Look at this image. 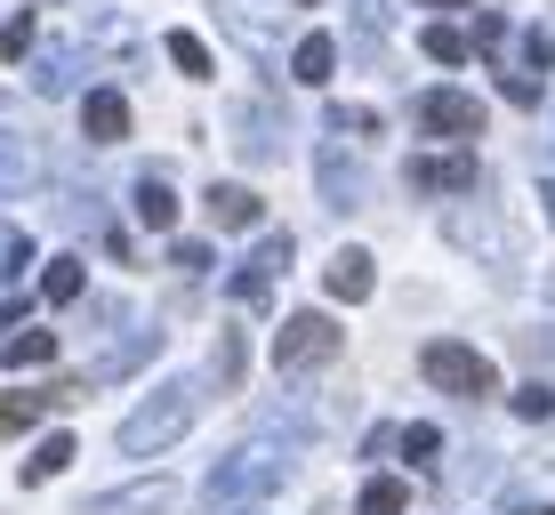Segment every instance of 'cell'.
I'll use <instances>...</instances> for the list:
<instances>
[{
    "instance_id": "cell-1",
    "label": "cell",
    "mask_w": 555,
    "mask_h": 515,
    "mask_svg": "<svg viewBox=\"0 0 555 515\" xmlns=\"http://www.w3.org/2000/svg\"><path fill=\"white\" fill-rule=\"evenodd\" d=\"M185 427H194V387H185V378H162V387L113 427V443H121L129 460H153V451H169Z\"/></svg>"
},
{
    "instance_id": "cell-2",
    "label": "cell",
    "mask_w": 555,
    "mask_h": 515,
    "mask_svg": "<svg viewBox=\"0 0 555 515\" xmlns=\"http://www.w3.org/2000/svg\"><path fill=\"white\" fill-rule=\"evenodd\" d=\"M418 371L435 378L443 395H467V403H483V395H500V371H491L475 347H459V338H435L427 355H418Z\"/></svg>"
},
{
    "instance_id": "cell-3",
    "label": "cell",
    "mask_w": 555,
    "mask_h": 515,
    "mask_svg": "<svg viewBox=\"0 0 555 515\" xmlns=\"http://www.w3.org/2000/svg\"><path fill=\"white\" fill-rule=\"evenodd\" d=\"M331 355H338V322L314 314V307L291 314V322L274 331V362H282V371H306V362H331Z\"/></svg>"
},
{
    "instance_id": "cell-4",
    "label": "cell",
    "mask_w": 555,
    "mask_h": 515,
    "mask_svg": "<svg viewBox=\"0 0 555 515\" xmlns=\"http://www.w3.org/2000/svg\"><path fill=\"white\" fill-rule=\"evenodd\" d=\"M418 129H435V138H483V105L467 89H427L418 98Z\"/></svg>"
},
{
    "instance_id": "cell-5",
    "label": "cell",
    "mask_w": 555,
    "mask_h": 515,
    "mask_svg": "<svg viewBox=\"0 0 555 515\" xmlns=\"http://www.w3.org/2000/svg\"><path fill=\"white\" fill-rule=\"evenodd\" d=\"M274 460H250V451H242V460H225L218 475H209V507H234V500H258V491H274Z\"/></svg>"
},
{
    "instance_id": "cell-6",
    "label": "cell",
    "mask_w": 555,
    "mask_h": 515,
    "mask_svg": "<svg viewBox=\"0 0 555 515\" xmlns=\"http://www.w3.org/2000/svg\"><path fill=\"white\" fill-rule=\"evenodd\" d=\"M403 185H411V194H467V185H475V162H467V154H418V162L403 169Z\"/></svg>"
},
{
    "instance_id": "cell-7",
    "label": "cell",
    "mask_w": 555,
    "mask_h": 515,
    "mask_svg": "<svg viewBox=\"0 0 555 515\" xmlns=\"http://www.w3.org/2000/svg\"><path fill=\"white\" fill-rule=\"evenodd\" d=\"M314 185L331 209H362V169L338 154V145H314Z\"/></svg>"
},
{
    "instance_id": "cell-8",
    "label": "cell",
    "mask_w": 555,
    "mask_h": 515,
    "mask_svg": "<svg viewBox=\"0 0 555 515\" xmlns=\"http://www.w3.org/2000/svg\"><path fill=\"white\" fill-rule=\"evenodd\" d=\"M81 129H89V145H121V138H129L121 89H89V98H81Z\"/></svg>"
},
{
    "instance_id": "cell-9",
    "label": "cell",
    "mask_w": 555,
    "mask_h": 515,
    "mask_svg": "<svg viewBox=\"0 0 555 515\" xmlns=\"http://www.w3.org/2000/svg\"><path fill=\"white\" fill-rule=\"evenodd\" d=\"M322 282H331V298H347V307H354V298L378 291V258L371 250H338L331 266H322Z\"/></svg>"
},
{
    "instance_id": "cell-10",
    "label": "cell",
    "mask_w": 555,
    "mask_h": 515,
    "mask_svg": "<svg viewBox=\"0 0 555 515\" xmlns=\"http://www.w3.org/2000/svg\"><path fill=\"white\" fill-rule=\"evenodd\" d=\"M162 507H178V484H162V475H153V484H121V491H105V500L89 507V515H162Z\"/></svg>"
},
{
    "instance_id": "cell-11",
    "label": "cell",
    "mask_w": 555,
    "mask_h": 515,
    "mask_svg": "<svg viewBox=\"0 0 555 515\" xmlns=\"http://www.w3.org/2000/svg\"><path fill=\"white\" fill-rule=\"evenodd\" d=\"M56 403H81V387H49V395H0V435H25L33 419H49Z\"/></svg>"
},
{
    "instance_id": "cell-12",
    "label": "cell",
    "mask_w": 555,
    "mask_h": 515,
    "mask_svg": "<svg viewBox=\"0 0 555 515\" xmlns=\"http://www.w3.org/2000/svg\"><path fill=\"white\" fill-rule=\"evenodd\" d=\"M209 226H225V234H242V226H258L266 218V202L250 194V185H209Z\"/></svg>"
},
{
    "instance_id": "cell-13",
    "label": "cell",
    "mask_w": 555,
    "mask_h": 515,
    "mask_svg": "<svg viewBox=\"0 0 555 515\" xmlns=\"http://www.w3.org/2000/svg\"><path fill=\"white\" fill-rule=\"evenodd\" d=\"M331 65H338V41H331V33H306L298 56H291V73H298L306 89H322V81H331Z\"/></svg>"
},
{
    "instance_id": "cell-14",
    "label": "cell",
    "mask_w": 555,
    "mask_h": 515,
    "mask_svg": "<svg viewBox=\"0 0 555 515\" xmlns=\"http://www.w3.org/2000/svg\"><path fill=\"white\" fill-rule=\"evenodd\" d=\"M81 291H89L81 258H65V250H56V258H49V274H41V298H49V307H73Z\"/></svg>"
},
{
    "instance_id": "cell-15",
    "label": "cell",
    "mask_w": 555,
    "mask_h": 515,
    "mask_svg": "<svg viewBox=\"0 0 555 515\" xmlns=\"http://www.w3.org/2000/svg\"><path fill=\"white\" fill-rule=\"evenodd\" d=\"M73 467V435L56 427V435H41V443H33V460H25V484H49V475H65Z\"/></svg>"
},
{
    "instance_id": "cell-16",
    "label": "cell",
    "mask_w": 555,
    "mask_h": 515,
    "mask_svg": "<svg viewBox=\"0 0 555 515\" xmlns=\"http://www.w3.org/2000/svg\"><path fill=\"white\" fill-rule=\"evenodd\" d=\"M138 226H153V234H169V226H178V194H169L162 178L138 185Z\"/></svg>"
},
{
    "instance_id": "cell-17",
    "label": "cell",
    "mask_w": 555,
    "mask_h": 515,
    "mask_svg": "<svg viewBox=\"0 0 555 515\" xmlns=\"http://www.w3.org/2000/svg\"><path fill=\"white\" fill-rule=\"evenodd\" d=\"M411 507V491L395 484V475H371V484H362V500H354V515H403Z\"/></svg>"
},
{
    "instance_id": "cell-18",
    "label": "cell",
    "mask_w": 555,
    "mask_h": 515,
    "mask_svg": "<svg viewBox=\"0 0 555 515\" xmlns=\"http://www.w3.org/2000/svg\"><path fill=\"white\" fill-rule=\"evenodd\" d=\"M169 65H178L185 81H209V41L202 33H169Z\"/></svg>"
},
{
    "instance_id": "cell-19",
    "label": "cell",
    "mask_w": 555,
    "mask_h": 515,
    "mask_svg": "<svg viewBox=\"0 0 555 515\" xmlns=\"http://www.w3.org/2000/svg\"><path fill=\"white\" fill-rule=\"evenodd\" d=\"M49 355H56V331H25V338L0 347V362H16V371H33V362H49Z\"/></svg>"
},
{
    "instance_id": "cell-20",
    "label": "cell",
    "mask_w": 555,
    "mask_h": 515,
    "mask_svg": "<svg viewBox=\"0 0 555 515\" xmlns=\"http://www.w3.org/2000/svg\"><path fill=\"white\" fill-rule=\"evenodd\" d=\"M33 178V145L16 129H0V185H25Z\"/></svg>"
},
{
    "instance_id": "cell-21",
    "label": "cell",
    "mask_w": 555,
    "mask_h": 515,
    "mask_svg": "<svg viewBox=\"0 0 555 515\" xmlns=\"http://www.w3.org/2000/svg\"><path fill=\"white\" fill-rule=\"evenodd\" d=\"M331 129L338 138H387V121H378L371 105H331Z\"/></svg>"
},
{
    "instance_id": "cell-22",
    "label": "cell",
    "mask_w": 555,
    "mask_h": 515,
    "mask_svg": "<svg viewBox=\"0 0 555 515\" xmlns=\"http://www.w3.org/2000/svg\"><path fill=\"white\" fill-rule=\"evenodd\" d=\"M242 371H250V338H242V331H225V347H218V387L234 395V387H242Z\"/></svg>"
},
{
    "instance_id": "cell-23",
    "label": "cell",
    "mask_w": 555,
    "mask_h": 515,
    "mask_svg": "<svg viewBox=\"0 0 555 515\" xmlns=\"http://www.w3.org/2000/svg\"><path fill=\"white\" fill-rule=\"evenodd\" d=\"M418 49H427L435 65H467V33H451V25H427V33H418Z\"/></svg>"
},
{
    "instance_id": "cell-24",
    "label": "cell",
    "mask_w": 555,
    "mask_h": 515,
    "mask_svg": "<svg viewBox=\"0 0 555 515\" xmlns=\"http://www.w3.org/2000/svg\"><path fill=\"white\" fill-rule=\"evenodd\" d=\"M515 419H531V427L555 419V387H547V378H524V387H515Z\"/></svg>"
},
{
    "instance_id": "cell-25",
    "label": "cell",
    "mask_w": 555,
    "mask_h": 515,
    "mask_svg": "<svg viewBox=\"0 0 555 515\" xmlns=\"http://www.w3.org/2000/svg\"><path fill=\"white\" fill-rule=\"evenodd\" d=\"M225 291H234V307H250V314H258V307H266V298H274V282H266V274H258V266H242V274H234V282H225Z\"/></svg>"
},
{
    "instance_id": "cell-26",
    "label": "cell",
    "mask_w": 555,
    "mask_h": 515,
    "mask_svg": "<svg viewBox=\"0 0 555 515\" xmlns=\"http://www.w3.org/2000/svg\"><path fill=\"white\" fill-rule=\"evenodd\" d=\"M403 460L435 467V460H443V427H403Z\"/></svg>"
},
{
    "instance_id": "cell-27",
    "label": "cell",
    "mask_w": 555,
    "mask_h": 515,
    "mask_svg": "<svg viewBox=\"0 0 555 515\" xmlns=\"http://www.w3.org/2000/svg\"><path fill=\"white\" fill-rule=\"evenodd\" d=\"M33 33H41L33 16H9V25H0V65H16V56L33 49Z\"/></svg>"
},
{
    "instance_id": "cell-28",
    "label": "cell",
    "mask_w": 555,
    "mask_h": 515,
    "mask_svg": "<svg viewBox=\"0 0 555 515\" xmlns=\"http://www.w3.org/2000/svg\"><path fill=\"white\" fill-rule=\"evenodd\" d=\"M169 266H178V274H209L218 258H209V242H185V234H178V250H169Z\"/></svg>"
},
{
    "instance_id": "cell-29",
    "label": "cell",
    "mask_w": 555,
    "mask_h": 515,
    "mask_svg": "<svg viewBox=\"0 0 555 515\" xmlns=\"http://www.w3.org/2000/svg\"><path fill=\"white\" fill-rule=\"evenodd\" d=\"M475 49H491V56H500V49H507V25H500V16H491V9H483V16H475Z\"/></svg>"
},
{
    "instance_id": "cell-30",
    "label": "cell",
    "mask_w": 555,
    "mask_h": 515,
    "mask_svg": "<svg viewBox=\"0 0 555 515\" xmlns=\"http://www.w3.org/2000/svg\"><path fill=\"white\" fill-rule=\"evenodd\" d=\"M500 89H507V105H540V81H531V73H500Z\"/></svg>"
},
{
    "instance_id": "cell-31",
    "label": "cell",
    "mask_w": 555,
    "mask_h": 515,
    "mask_svg": "<svg viewBox=\"0 0 555 515\" xmlns=\"http://www.w3.org/2000/svg\"><path fill=\"white\" fill-rule=\"evenodd\" d=\"M524 65H531V73L555 65V33H531V41H524Z\"/></svg>"
},
{
    "instance_id": "cell-32",
    "label": "cell",
    "mask_w": 555,
    "mask_h": 515,
    "mask_svg": "<svg viewBox=\"0 0 555 515\" xmlns=\"http://www.w3.org/2000/svg\"><path fill=\"white\" fill-rule=\"evenodd\" d=\"M16 266H25V234H16V226H0V274H16Z\"/></svg>"
},
{
    "instance_id": "cell-33",
    "label": "cell",
    "mask_w": 555,
    "mask_h": 515,
    "mask_svg": "<svg viewBox=\"0 0 555 515\" xmlns=\"http://www.w3.org/2000/svg\"><path fill=\"white\" fill-rule=\"evenodd\" d=\"M540 202H547V226H555V178H540Z\"/></svg>"
},
{
    "instance_id": "cell-34",
    "label": "cell",
    "mask_w": 555,
    "mask_h": 515,
    "mask_svg": "<svg viewBox=\"0 0 555 515\" xmlns=\"http://www.w3.org/2000/svg\"><path fill=\"white\" fill-rule=\"evenodd\" d=\"M427 9H475V0H427Z\"/></svg>"
},
{
    "instance_id": "cell-35",
    "label": "cell",
    "mask_w": 555,
    "mask_h": 515,
    "mask_svg": "<svg viewBox=\"0 0 555 515\" xmlns=\"http://www.w3.org/2000/svg\"><path fill=\"white\" fill-rule=\"evenodd\" d=\"M524 515H555V507H524Z\"/></svg>"
},
{
    "instance_id": "cell-36",
    "label": "cell",
    "mask_w": 555,
    "mask_h": 515,
    "mask_svg": "<svg viewBox=\"0 0 555 515\" xmlns=\"http://www.w3.org/2000/svg\"><path fill=\"white\" fill-rule=\"evenodd\" d=\"M306 9H314V0H306Z\"/></svg>"
}]
</instances>
